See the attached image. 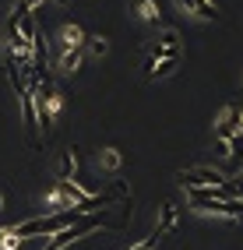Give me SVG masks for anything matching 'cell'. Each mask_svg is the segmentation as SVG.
<instances>
[{
    "instance_id": "e0dca14e",
    "label": "cell",
    "mask_w": 243,
    "mask_h": 250,
    "mask_svg": "<svg viewBox=\"0 0 243 250\" xmlns=\"http://www.w3.org/2000/svg\"><path fill=\"white\" fill-rule=\"evenodd\" d=\"M0 232H4V229H0Z\"/></svg>"
},
{
    "instance_id": "8fae6325",
    "label": "cell",
    "mask_w": 243,
    "mask_h": 250,
    "mask_svg": "<svg viewBox=\"0 0 243 250\" xmlns=\"http://www.w3.org/2000/svg\"><path fill=\"white\" fill-rule=\"evenodd\" d=\"M85 42H88V53L99 57V60L109 53V39H106V36H85Z\"/></svg>"
},
{
    "instance_id": "6da1fadb",
    "label": "cell",
    "mask_w": 243,
    "mask_h": 250,
    "mask_svg": "<svg viewBox=\"0 0 243 250\" xmlns=\"http://www.w3.org/2000/svg\"><path fill=\"white\" fill-rule=\"evenodd\" d=\"M176 180H180V187L190 190V187H225V176L219 169H212V166H194V169H180L176 173Z\"/></svg>"
},
{
    "instance_id": "5b68a950",
    "label": "cell",
    "mask_w": 243,
    "mask_h": 250,
    "mask_svg": "<svg viewBox=\"0 0 243 250\" xmlns=\"http://www.w3.org/2000/svg\"><path fill=\"white\" fill-rule=\"evenodd\" d=\"M173 229H176V205H173V201H162L155 232H159V236H166V232H173Z\"/></svg>"
},
{
    "instance_id": "9c48e42d",
    "label": "cell",
    "mask_w": 243,
    "mask_h": 250,
    "mask_svg": "<svg viewBox=\"0 0 243 250\" xmlns=\"http://www.w3.org/2000/svg\"><path fill=\"white\" fill-rule=\"evenodd\" d=\"M99 166L109 169V173H117L123 166V152H120V148H102V152H99Z\"/></svg>"
},
{
    "instance_id": "5bb4252c",
    "label": "cell",
    "mask_w": 243,
    "mask_h": 250,
    "mask_svg": "<svg viewBox=\"0 0 243 250\" xmlns=\"http://www.w3.org/2000/svg\"><path fill=\"white\" fill-rule=\"evenodd\" d=\"M53 4H57V7H71V0H53Z\"/></svg>"
},
{
    "instance_id": "4fadbf2b",
    "label": "cell",
    "mask_w": 243,
    "mask_h": 250,
    "mask_svg": "<svg viewBox=\"0 0 243 250\" xmlns=\"http://www.w3.org/2000/svg\"><path fill=\"white\" fill-rule=\"evenodd\" d=\"M159 240H162V236H159V232H152V236H144L141 243H134L131 250H155V243H159Z\"/></svg>"
},
{
    "instance_id": "52a82bcc",
    "label": "cell",
    "mask_w": 243,
    "mask_h": 250,
    "mask_svg": "<svg viewBox=\"0 0 243 250\" xmlns=\"http://www.w3.org/2000/svg\"><path fill=\"white\" fill-rule=\"evenodd\" d=\"M176 67H180V57H166V60H159L155 67L148 71V78H152V81H162V78H173V74H176Z\"/></svg>"
},
{
    "instance_id": "8992f818",
    "label": "cell",
    "mask_w": 243,
    "mask_h": 250,
    "mask_svg": "<svg viewBox=\"0 0 243 250\" xmlns=\"http://www.w3.org/2000/svg\"><path fill=\"white\" fill-rule=\"evenodd\" d=\"M60 42H63V49H81V46H85V32H81V25H63L60 28Z\"/></svg>"
},
{
    "instance_id": "30bf717a",
    "label": "cell",
    "mask_w": 243,
    "mask_h": 250,
    "mask_svg": "<svg viewBox=\"0 0 243 250\" xmlns=\"http://www.w3.org/2000/svg\"><path fill=\"white\" fill-rule=\"evenodd\" d=\"M134 7H138V14H141V21L159 25V4H155V0H134Z\"/></svg>"
},
{
    "instance_id": "ba28073f",
    "label": "cell",
    "mask_w": 243,
    "mask_h": 250,
    "mask_svg": "<svg viewBox=\"0 0 243 250\" xmlns=\"http://www.w3.org/2000/svg\"><path fill=\"white\" fill-rule=\"evenodd\" d=\"M81 60H85L81 49H63V57H60V74H78V71H81Z\"/></svg>"
},
{
    "instance_id": "7c38bea8",
    "label": "cell",
    "mask_w": 243,
    "mask_h": 250,
    "mask_svg": "<svg viewBox=\"0 0 243 250\" xmlns=\"http://www.w3.org/2000/svg\"><path fill=\"white\" fill-rule=\"evenodd\" d=\"M155 42L159 46H180V32H176V28H162Z\"/></svg>"
},
{
    "instance_id": "9a60e30c",
    "label": "cell",
    "mask_w": 243,
    "mask_h": 250,
    "mask_svg": "<svg viewBox=\"0 0 243 250\" xmlns=\"http://www.w3.org/2000/svg\"><path fill=\"white\" fill-rule=\"evenodd\" d=\"M236 176H243V159H240V166H236Z\"/></svg>"
},
{
    "instance_id": "277c9868",
    "label": "cell",
    "mask_w": 243,
    "mask_h": 250,
    "mask_svg": "<svg viewBox=\"0 0 243 250\" xmlns=\"http://www.w3.org/2000/svg\"><path fill=\"white\" fill-rule=\"evenodd\" d=\"M74 169H78V155H74V148L60 152V159H57V183L74 180Z\"/></svg>"
},
{
    "instance_id": "2e32d148",
    "label": "cell",
    "mask_w": 243,
    "mask_h": 250,
    "mask_svg": "<svg viewBox=\"0 0 243 250\" xmlns=\"http://www.w3.org/2000/svg\"><path fill=\"white\" fill-rule=\"evenodd\" d=\"M0 211H4V194H0Z\"/></svg>"
},
{
    "instance_id": "7a4b0ae2",
    "label": "cell",
    "mask_w": 243,
    "mask_h": 250,
    "mask_svg": "<svg viewBox=\"0 0 243 250\" xmlns=\"http://www.w3.org/2000/svg\"><path fill=\"white\" fill-rule=\"evenodd\" d=\"M236 134H243V109H240V106H229V109L215 120V138H219V141H229V138H236Z\"/></svg>"
},
{
    "instance_id": "3957f363",
    "label": "cell",
    "mask_w": 243,
    "mask_h": 250,
    "mask_svg": "<svg viewBox=\"0 0 243 250\" xmlns=\"http://www.w3.org/2000/svg\"><path fill=\"white\" fill-rule=\"evenodd\" d=\"M173 4L183 7L187 14H194V18H201V21H219V7L212 0H173Z\"/></svg>"
}]
</instances>
